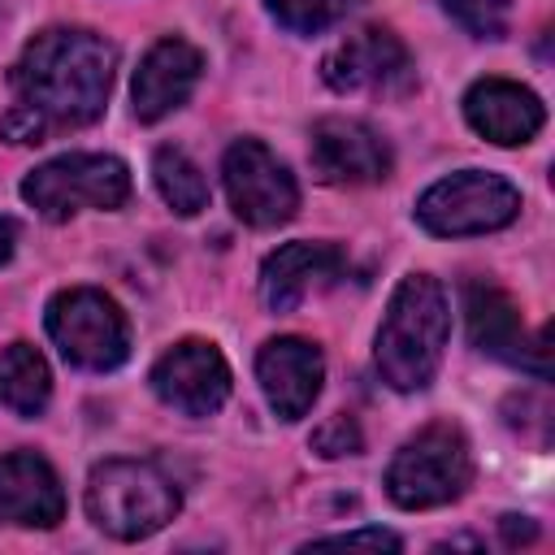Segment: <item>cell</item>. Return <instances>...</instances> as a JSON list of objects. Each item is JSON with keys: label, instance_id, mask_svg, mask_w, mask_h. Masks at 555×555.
<instances>
[{"label": "cell", "instance_id": "obj_10", "mask_svg": "<svg viewBox=\"0 0 555 555\" xmlns=\"http://www.w3.org/2000/svg\"><path fill=\"white\" fill-rule=\"evenodd\" d=\"M152 390L165 408L182 416H212L230 399V364L217 343L208 338H178L156 364H152Z\"/></svg>", "mask_w": 555, "mask_h": 555}, {"label": "cell", "instance_id": "obj_11", "mask_svg": "<svg viewBox=\"0 0 555 555\" xmlns=\"http://www.w3.org/2000/svg\"><path fill=\"white\" fill-rule=\"evenodd\" d=\"M312 173L325 186H369L390 178V143L360 117H321L308 134Z\"/></svg>", "mask_w": 555, "mask_h": 555}, {"label": "cell", "instance_id": "obj_13", "mask_svg": "<svg viewBox=\"0 0 555 555\" xmlns=\"http://www.w3.org/2000/svg\"><path fill=\"white\" fill-rule=\"evenodd\" d=\"M199 74H204V52L182 39V35H165L156 39L139 69H134V82H130V100H134V117L143 126L152 121H165L169 113H178L191 91L199 87Z\"/></svg>", "mask_w": 555, "mask_h": 555}, {"label": "cell", "instance_id": "obj_2", "mask_svg": "<svg viewBox=\"0 0 555 555\" xmlns=\"http://www.w3.org/2000/svg\"><path fill=\"white\" fill-rule=\"evenodd\" d=\"M447 338H451V304L442 282L429 273H408L399 278L382 312L373 338V364L390 390L399 395L425 390L442 364Z\"/></svg>", "mask_w": 555, "mask_h": 555}, {"label": "cell", "instance_id": "obj_23", "mask_svg": "<svg viewBox=\"0 0 555 555\" xmlns=\"http://www.w3.org/2000/svg\"><path fill=\"white\" fill-rule=\"evenodd\" d=\"M312 546H373V551H403V538L390 533V529H347V533H330V538H317Z\"/></svg>", "mask_w": 555, "mask_h": 555}, {"label": "cell", "instance_id": "obj_9", "mask_svg": "<svg viewBox=\"0 0 555 555\" xmlns=\"http://www.w3.org/2000/svg\"><path fill=\"white\" fill-rule=\"evenodd\" d=\"M321 78L330 91H377V95H403L416 82L412 56L403 39L386 26H364L334 43L321 56Z\"/></svg>", "mask_w": 555, "mask_h": 555}, {"label": "cell", "instance_id": "obj_12", "mask_svg": "<svg viewBox=\"0 0 555 555\" xmlns=\"http://www.w3.org/2000/svg\"><path fill=\"white\" fill-rule=\"evenodd\" d=\"M256 382L278 421H304L325 382V356L299 334H278L256 351Z\"/></svg>", "mask_w": 555, "mask_h": 555}, {"label": "cell", "instance_id": "obj_18", "mask_svg": "<svg viewBox=\"0 0 555 555\" xmlns=\"http://www.w3.org/2000/svg\"><path fill=\"white\" fill-rule=\"evenodd\" d=\"M0 399L9 412L35 421L43 416L48 399H52V369L48 360L30 347V343H9L4 356H0Z\"/></svg>", "mask_w": 555, "mask_h": 555}, {"label": "cell", "instance_id": "obj_21", "mask_svg": "<svg viewBox=\"0 0 555 555\" xmlns=\"http://www.w3.org/2000/svg\"><path fill=\"white\" fill-rule=\"evenodd\" d=\"M438 4L473 39H499L512 22V0H438Z\"/></svg>", "mask_w": 555, "mask_h": 555}, {"label": "cell", "instance_id": "obj_8", "mask_svg": "<svg viewBox=\"0 0 555 555\" xmlns=\"http://www.w3.org/2000/svg\"><path fill=\"white\" fill-rule=\"evenodd\" d=\"M221 182L234 217L251 230H278L299 212V182L295 173L260 143V139H234L221 156Z\"/></svg>", "mask_w": 555, "mask_h": 555}, {"label": "cell", "instance_id": "obj_22", "mask_svg": "<svg viewBox=\"0 0 555 555\" xmlns=\"http://www.w3.org/2000/svg\"><path fill=\"white\" fill-rule=\"evenodd\" d=\"M360 447H364V438H360V425H356V416H351V412L330 416V421L312 434V451H317V455H325V460L356 455Z\"/></svg>", "mask_w": 555, "mask_h": 555}, {"label": "cell", "instance_id": "obj_17", "mask_svg": "<svg viewBox=\"0 0 555 555\" xmlns=\"http://www.w3.org/2000/svg\"><path fill=\"white\" fill-rule=\"evenodd\" d=\"M65 516V490L56 468L39 451L0 455V520L26 529H52Z\"/></svg>", "mask_w": 555, "mask_h": 555}, {"label": "cell", "instance_id": "obj_15", "mask_svg": "<svg viewBox=\"0 0 555 555\" xmlns=\"http://www.w3.org/2000/svg\"><path fill=\"white\" fill-rule=\"evenodd\" d=\"M464 121L494 147H525L546 126V104L525 82L477 78L464 91Z\"/></svg>", "mask_w": 555, "mask_h": 555}, {"label": "cell", "instance_id": "obj_4", "mask_svg": "<svg viewBox=\"0 0 555 555\" xmlns=\"http://www.w3.org/2000/svg\"><path fill=\"white\" fill-rule=\"evenodd\" d=\"M473 481V451L460 425L434 421L416 429L386 464V494L403 512H429L455 503Z\"/></svg>", "mask_w": 555, "mask_h": 555}, {"label": "cell", "instance_id": "obj_3", "mask_svg": "<svg viewBox=\"0 0 555 555\" xmlns=\"http://www.w3.org/2000/svg\"><path fill=\"white\" fill-rule=\"evenodd\" d=\"M178 507V481L152 460H104L87 477V516L117 542H143L160 533Z\"/></svg>", "mask_w": 555, "mask_h": 555}, {"label": "cell", "instance_id": "obj_20", "mask_svg": "<svg viewBox=\"0 0 555 555\" xmlns=\"http://www.w3.org/2000/svg\"><path fill=\"white\" fill-rule=\"evenodd\" d=\"M360 0H264L269 17L291 35H321L338 26Z\"/></svg>", "mask_w": 555, "mask_h": 555}, {"label": "cell", "instance_id": "obj_7", "mask_svg": "<svg viewBox=\"0 0 555 555\" xmlns=\"http://www.w3.org/2000/svg\"><path fill=\"white\" fill-rule=\"evenodd\" d=\"M520 217V191L490 169H455L421 191L416 221L438 238L494 234Z\"/></svg>", "mask_w": 555, "mask_h": 555}, {"label": "cell", "instance_id": "obj_5", "mask_svg": "<svg viewBox=\"0 0 555 555\" xmlns=\"http://www.w3.org/2000/svg\"><path fill=\"white\" fill-rule=\"evenodd\" d=\"M22 199L48 221H69L82 208L113 212L130 199V169L113 152H65L22 178Z\"/></svg>", "mask_w": 555, "mask_h": 555}, {"label": "cell", "instance_id": "obj_19", "mask_svg": "<svg viewBox=\"0 0 555 555\" xmlns=\"http://www.w3.org/2000/svg\"><path fill=\"white\" fill-rule=\"evenodd\" d=\"M152 182H156L160 199H165L178 217H195V212L208 208V178H204L199 165H195L182 147H173V143H165V147L152 152Z\"/></svg>", "mask_w": 555, "mask_h": 555}, {"label": "cell", "instance_id": "obj_6", "mask_svg": "<svg viewBox=\"0 0 555 555\" xmlns=\"http://www.w3.org/2000/svg\"><path fill=\"white\" fill-rule=\"evenodd\" d=\"M48 338L56 343L61 360L87 373H108L130 356V321L113 295L100 286H65L48 299L43 312Z\"/></svg>", "mask_w": 555, "mask_h": 555}, {"label": "cell", "instance_id": "obj_24", "mask_svg": "<svg viewBox=\"0 0 555 555\" xmlns=\"http://www.w3.org/2000/svg\"><path fill=\"white\" fill-rule=\"evenodd\" d=\"M499 533H503V542H507V546H525V542H533V538H538V525H533L529 516L507 512V516L499 520Z\"/></svg>", "mask_w": 555, "mask_h": 555}, {"label": "cell", "instance_id": "obj_1", "mask_svg": "<svg viewBox=\"0 0 555 555\" xmlns=\"http://www.w3.org/2000/svg\"><path fill=\"white\" fill-rule=\"evenodd\" d=\"M117 74V48L87 26L39 30L9 69L13 104L0 117L9 143H48L104 117Z\"/></svg>", "mask_w": 555, "mask_h": 555}, {"label": "cell", "instance_id": "obj_16", "mask_svg": "<svg viewBox=\"0 0 555 555\" xmlns=\"http://www.w3.org/2000/svg\"><path fill=\"white\" fill-rule=\"evenodd\" d=\"M464 312H468V338L477 351L494 356V360H507V364H520L533 373V351H551V330L542 325L538 338L529 343L525 338V325H520V308L512 304V295L494 282H468L464 286Z\"/></svg>", "mask_w": 555, "mask_h": 555}, {"label": "cell", "instance_id": "obj_14", "mask_svg": "<svg viewBox=\"0 0 555 555\" xmlns=\"http://www.w3.org/2000/svg\"><path fill=\"white\" fill-rule=\"evenodd\" d=\"M343 269H347V256L338 243H312V238L282 243L260 264V299L269 312H295L308 295L334 286Z\"/></svg>", "mask_w": 555, "mask_h": 555}, {"label": "cell", "instance_id": "obj_25", "mask_svg": "<svg viewBox=\"0 0 555 555\" xmlns=\"http://www.w3.org/2000/svg\"><path fill=\"white\" fill-rule=\"evenodd\" d=\"M17 251V221L13 217H0V264H9Z\"/></svg>", "mask_w": 555, "mask_h": 555}]
</instances>
